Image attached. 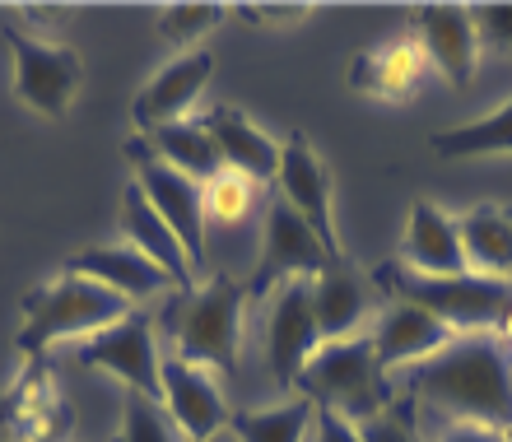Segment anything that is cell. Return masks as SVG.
<instances>
[{
  "label": "cell",
  "mask_w": 512,
  "mask_h": 442,
  "mask_svg": "<svg viewBox=\"0 0 512 442\" xmlns=\"http://www.w3.org/2000/svg\"><path fill=\"white\" fill-rule=\"evenodd\" d=\"M410 401L447 424H489L512 433V354L489 335H457L443 354L396 377Z\"/></svg>",
  "instance_id": "1"
},
{
  "label": "cell",
  "mask_w": 512,
  "mask_h": 442,
  "mask_svg": "<svg viewBox=\"0 0 512 442\" xmlns=\"http://www.w3.org/2000/svg\"><path fill=\"white\" fill-rule=\"evenodd\" d=\"M247 294L243 280L233 275H210V280L177 289L173 308H168V354L210 368V373H233L238 354H243L247 335Z\"/></svg>",
  "instance_id": "2"
},
{
  "label": "cell",
  "mask_w": 512,
  "mask_h": 442,
  "mask_svg": "<svg viewBox=\"0 0 512 442\" xmlns=\"http://www.w3.org/2000/svg\"><path fill=\"white\" fill-rule=\"evenodd\" d=\"M19 312H24V326L14 335V349L28 359H42L56 345H80L89 335L117 326L131 312V303L84 275L61 270L52 280H42L38 289H28Z\"/></svg>",
  "instance_id": "3"
},
{
  "label": "cell",
  "mask_w": 512,
  "mask_h": 442,
  "mask_svg": "<svg viewBox=\"0 0 512 442\" xmlns=\"http://www.w3.org/2000/svg\"><path fill=\"white\" fill-rule=\"evenodd\" d=\"M298 396H308L317 410H336V415L364 424V419L391 410L387 373H382L378 354H373V335H345V340H322L312 349V359L298 373Z\"/></svg>",
  "instance_id": "4"
},
{
  "label": "cell",
  "mask_w": 512,
  "mask_h": 442,
  "mask_svg": "<svg viewBox=\"0 0 512 442\" xmlns=\"http://www.w3.org/2000/svg\"><path fill=\"white\" fill-rule=\"evenodd\" d=\"M378 284H387L396 298L433 312L452 335H489L499 326L503 303L512 298L508 280L485 275H415L405 266H382Z\"/></svg>",
  "instance_id": "5"
},
{
  "label": "cell",
  "mask_w": 512,
  "mask_h": 442,
  "mask_svg": "<svg viewBox=\"0 0 512 442\" xmlns=\"http://www.w3.org/2000/svg\"><path fill=\"white\" fill-rule=\"evenodd\" d=\"M5 47H10V89L19 108L47 121H66L84 89V56L19 24H5Z\"/></svg>",
  "instance_id": "6"
},
{
  "label": "cell",
  "mask_w": 512,
  "mask_h": 442,
  "mask_svg": "<svg viewBox=\"0 0 512 442\" xmlns=\"http://www.w3.org/2000/svg\"><path fill=\"white\" fill-rule=\"evenodd\" d=\"M126 159H131L135 168V187L145 191V201L159 210V219L168 228H173V238L182 242V252H187L191 270H196V280H201L205 270V238H210V224H205V201H201V182H191V177H182L177 168H168V163L154 154V149L135 135V140H126Z\"/></svg>",
  "instance_id": "7"
},
{
  "label": "cell",
  "mask_w": 512,
  "mask_h": 442,
  "mask_svg": "<svg viewBox=\"0 0 512 442\" xmlns=\"http://www.w3.org/2000/svg\"><path fill=\"white\" fill-rule=\"evenodd\" d=\"M75 359H80V368L117 377L126 391H135V396L159 401L163 345H159V326H154V317H145V312L131 308L117 326L80 340V345H75Z\"/></svg>",
  "instance_id": "8"
},
{
  "label": "cell",
  "mask_w": 512,
  "mask_h": 442,
  "mask_svg": "<svg viewBox=\"0 0 512 442\" xmlns=\"http://www.w3.org/2000/svg\"><path fill=\"white\" fill-rule=\"evenodd\" d=\"M331 261H336V256L326 252V242L317 238L280 196H270L266 228H261V256H256L252 275H247V294L266 298L270 289H280L284 280H317Z\"/></svg>",
  "instance_id": "9"
},
{
  "label": "cell",
  "mask_w": 512,
  "mask_h": 442,
  "mask_svg": "<svg viewBox=\"0 0 512 442\" xmlns=\"http://www.w3.org/2000/svg\"><path fill=\"white\" fill-rule=\"evenodd\" d=\"M275 196L294 210L303 224L326 242V252L345 261L340 247V228H336V196H331V168L317 154L303 131H294L289 140H280V173H275Z\"/></svg>",
  "instance_id": "10"
},
{
  "label": "cell",
  "mask_w": 512,
  "mask_h": 442,
  "mask_svg": "<svg viewBox=\"0 0 512 442\" xmlns=\"http://www.w3.org/2000/svg\"><path fill=\"white\" fill-rule=\"evenodd\" d=\"M159 405L168 410V419L182 429L187 442H219L233 424L224 377L177 359L168 349H163V368H159Z\"/></svg>",
  "instance_id": "11"
},
{
  "label": "cell",
  "mask_w": 512,
  "mask_h": 442,
  "mask_svg": "<svg viewBox=\"0 0 512 442\" xmlns=\"http://www.w3.org/2000/svg\"><path fill=\"white\" fill-rule=\"evenodd\" d=\"M322 345L317 331V312H312V280H284L280 289L266 294V363L270 377L284 391L298 387L303 363L312 359V349Z\"/></svg>",
  "instance_id": "12"
},
{
  "label": "cell",
  "mask_w": 512,
  "mask_h": 442,
  "mask_svg": "<svg viewBox=\"0 0 512 442\" xmlns=\"http://www.w3.org/2000/svg\"><path fill=\"white\" fill-rule=\"evenodd\" d=\"M210 75H215V56L205 52V47H196V52H177L173 61H168L154 80L140 84V94L131 98L135 131L149 135V131H159V126L191 121V108L201 103Z\"/></svg>",
  "instance_id": "13"
},
{
  "label": "cell",
  "mask_w": 512,
  "mask_h": 442,
  "mask_svg": "<svg viewBox=\"0 0 512 442\" xmlns=\"http://www.w3.org/2000/svg\"><path fill=\"white\" fill-rule=\"evenodd\" d=\"M368 335H373V354H378L387 377H401V373H410V368H419V363H429L433 354H443V349L457 340L433 312L415 308V303H405V298L378 308Z\"/></svg>",
  "instance_id": "14"
},
{
  "label": "cell",
  "mask_w": 512,
  "mask_h": 442,
  "mask_svg": "<svg viewBox=\"0 0 512 442\" xmlns=\"http://www.w3.org/2000/svg\"><path fill=\"white\" fill-rule=\"evenodd\" d=\"M415 42L424 47L429 70H438L447 84H466L480 70V33H475L471 5H415Z\"/></svg>",
  "instance_id": "15"
},
{
  "label": "cell",
  "mask_w": 512,
  "mask_h": 442,
  "mask_svg": "<svg viewBox=\"0 0 512 442\" xmlns=\"http://www.w3.org/2000/svg\"><path fill=\"white\" fill-rule=\"evenodd\" d=\"M424 75H429V61L415 33H396L350 61V89L373 103H410L424 89Z\"/></svg>",
  "instance_id": "16"
},
{
  "label": "cell",
  "mask_w": 512,
  "mask_h": 442,
  "mask_svg": "<svg viewBox=\"0 0 512 442\" xmlns=\"http://www.w3.org/2000/svg\"><path fill=\"white\" fill-rule=\"evenodd\" d=\"M396 266L415 270V275H471L466 270V252H461L457 215L443 210V205H433L429 196H415L410 215H405L401 261Z\"/></svg>",
  "instance_id": "17"
},
{
  "label": "cell",
  "mask_w": 512,
  "mask_h": 442,
  "mask_svg": "<svg viewBox=\"0 0 512 442\" xmlns=\"http://www.w3.org/2000/svg\"><path fill=\"white\" fill-rule=\"evenodd\" d=\"M61 270L103 284V289H112L117 298H126L131 308L135 303H145V298H159V294L173 289V280H168L149 256L135 252L131 242H98V247H84V252H75Z\"/></svg>",
  "instance_id": "18"
},
{
  "label": "cell",
  "mask_w": 512,
  "mask_h": 442,
  "mask_svg": "<svg viewBox=\"0 0 512 442\" xmlns=\"http://www.w3.org/2000/svg\"><path fill=\"white\" fill-rule=\"evenodd\" d=\"M201 121L210 126V135H215L224 168L252 177L256 187H275V173H280V140H275L261 121L247 117V112L233 108V103H215Z\"/></svg>",
  "instance_id": "19"
},
{
  "label": "cell",
  "mask_w": 512,
  "mask_h": 442,
  "mask_svg": "<svg viewBox=\"0 0 512 442\" xmlns=\"http://www.w3.org/2000/svg\"><path fill=\"white\" fill-rule=\"evenodd\" d=\"M312 312H317V331L322 340H345L373 326L378 303H373V280L359 275L350 261H331V266L312 280Z\"/></svg>",
  "instance_id": "20"
},
{
  "label": "cell",
  "mask_w": 512,
  "mask_h": 442,
  "mask_svg": "<svg viewBox=\"0 0 512 442\" xmlns=\"http://www.w3.org/2000/svg\"><path fill=\"white\" fill-rule=\"evenodd\" d=\"M122 242H131L140 256H149L177 289L201 284L196 270H191V261H187V252H182V242L173 238V228L163 224L159 210L145 201V191L135 187V182H126V191H122Z\"/></svg>",
  "instance_id": "21"
},
{
  "label": "cell",
  "mask_w": 512,
  "mask_h": 442,
  "mask_svg": "<svg viewBox=\"0 0 512 442\" xmlns=\"http://www.w3.org/2000/svg\"><path fill=\"white\" fill-rule=\"evenodd\" d=\"M457 233L461 252H466V270L485 275V280H508L512 284V210L508 205H471L457 210Z\"/></svg>",
  "instance_id": "22"
},
{
  "label": "cell",
  "mask_w": 512,
  "mask_h": 442,
  "mask_svg": "<svg viewBox=\"0 0 512 442\" xmlns=\"http://www.w3.org/2000/svg\"><path fill=\"white\" fill-rule=\"evenodd\" d=\"M154 154H159L168 168H177L182 177H191V182H210V177L224 173V159H219V145L215 135H210V126L205 121H177V126H159V131L140 135Z\"/></svg>",
  "instance_id": "23"
},
{
  "label": "cell",
  "mask_w": 512,
  "mask_h": 442,
  "mask_svg": "<svg viewBox=\"0 0 512 442\" xmlns=\"http://www.w3.org/2000/svg\"><path fill=\"white\" fill-rule=\"evenodd\" d=\"M312 424H317V405L308 396H289L266 410H238L229 424L233 442H308Z\"/></svg>",
  "instance_id": "24"
},
{
  "label": "cell",
  "mask_w": 512,
  "mask_h": 442,
  "mask_svg": "<svg viewBox=\"0 0 512 442\" xmlns=\"http://www.w3.org/2000/svg\"><path fill=\"white\" fill-rule=\"evenodd\" d=\"M433 154L438 159H494L512 154V98H503L494 112L475 121H461L452 131L433 135Z\"/></svg>",
  "instance_id": "25"
},
{
  "label": "cell",
  "mask_w": 512,
  "mask_h": 442,
  "mask_svg": "<svg viewBox=\"0 0 512 442\" xmlns=\"http://www.w3.org/2000/svg\"><path fill=\"white\" fill-rule=\"evenodd\" d=\"M256 182L243 173H233V168H224L219 177H210L201 187V201H205V224L210 228H238L247 215H252L256 205Z\"/></svg>",
  "instance_id": "26"
},
{
  "label": "cell",
  "mask_w": 512,
  "mask_h": 442,
  "mask_svg": "<svg viewBox=\"0 0 512 442\" xmlns=\"http://www.w3.org/2000/svg\"><path fill=\"white\" fill-rule=\"evenodd\" d=\"M224 14H229V5H210V0L163 5L159 10V33H163V42H173L177 52H196V42L210 38Z\"/></svg>",
  "instance_id": "27"
},
{
  "label": "cell",
  "mask_w": 512,
  "mask_h": 442,
  "mask_svg": "<svg viewBox=\"0 0 512 442\" xmlns=\"http://www.w3.org/2000/svg\"><path fill=\"white\" fill-rule=\"evenodd\" d=\"M117 442H187L182 429H177L168 410L149 396H135L126 391L122 396V429H117Z\"/></svg>",
  "instance_id": "28"
},
{
  "label": "cell",
  "mask_w": 512,
  "mask_h": 442,
  "mask_svg": "<svg viewBox=\"0 0 512 442\" xmlns=\"http://www.w3.org/2000/svg\"><path fill=\"white\" fill-rule=\"evenodd\" d=\"M471 19L480 33V47L512 52V5H471Z\"/></svg>",
  "instance_id": "29"
},
{
  "label": "cell",
  "mask_w": 512,
  "mask_h": 442,
  "mask_svg": "<svg viewBox=\"0 0 512 442\" xmlns=\"http://www.w3.org/2000/svg\"><path fill=\"white\" fill-rule=\"evenodd\" d=\"M233 14H243V19L266 28H298L312 14V5H233Z\"/></svg>",
  "instance_id": "30"
},
{
  "label": "cell",
  "mask_w": 512,
  "mask_h": 442,
  "mask_svg": "<svg viewBox=\"0 0 512 442\" xmlns=\"http://www.w3.org/2000/svg\"><path fill=\"white\" fill-rule=\"evenodd\" d=\"M359 433H364V442H419L415 429H410L396 410H382V415L364 419V424H359Z\"/></svg>",
  "instance_id": "31"
},
{
  "label": "cell",
  "mask_w": 512,
  "mask_h": 442,
  "mask_svg": "<svg viewBox=\"0 0 512 442\" xmlns=\"http://www.w3.org/2000/svg\"><path fill=\"white\" fill-rule=\"evenodd\" d=\"M312 442H364L359 424L336 410H317V424H312Z\"/></svg>",
  "instance_id": "32"
},
{
  "label": "cell",
  "mask_w": 512,
  "mask_h": 442,
  "mask_svg": "<svg viewBox=\"0 0 512 442\" xmlns=\"http://www.w3.org/2000/svg\"><path fill=\"white\" fill-rule=\"evenodd\" d=\"M438 442H508V433L489 429V424H471V419H461V424H443Z\"/></svg>",
  "instance_id": "33"
},
{
  "label": "cell",
  "mask_w": 512,
  "mask_h": 442,
  "mask_svg": "<svg viewBox=\"0 0 512 442\" xmlns=\"http://www.w3.org/2000/svg\"><path fill=\"white\" fill-rule=\"evenodd\" d=\"M494 340H499V345L512 354V298H508V303H503V312H499V326H494Z\"/></svg>",
  "instance_id": "34"
},
{
  "label": "cell",
  "mask_w": 512,
  "mask_h": 442,
  "mask_svg": "<svg viewBox=\"0 0 512 442\" xmlns=\"http://www.w3.org/2000/svg\"><path fill=\"white\" fill-rule=\"evenodd\" d=\"M508 442H512V433H508Z\"/></svg>",
  "instance_id": "35"
},
{
  "label": "cell",
  "mask_w": 512,
  "mask_h": 442,
  "mask_svg": "<svg viewBox=\"0 0 512 442\" xmlns=\"http://www.w3.org/2000/svg\"><path fill=\"white\" fill-rule=\"evenodd\" d=\"M219 442H224V438H219Z\"/></svg>",
  "instance_id": "36"
}]
</instances>
